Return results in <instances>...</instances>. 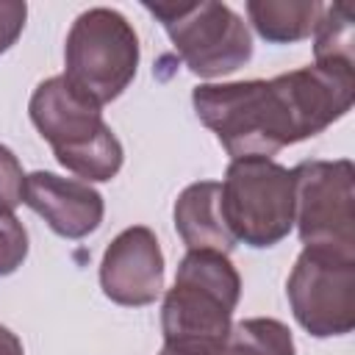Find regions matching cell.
Returning <instances> with one entry per match:
<instances>
[{
    "instance_id": "6da1fadb",
    "label": "cell",
    "mask_w": 355,
    "mask_h": 355,
    "mask_svg": "<svg viewBox=\"0 0 355 355\" xmlns=\"http://www.w3.org/2000/svg\"><path fill=\"white\" fill-rule=\"evenodd\" d=\"M352 100L349 64H311L272 80L200 83L191 92L197 119L216 133L230 158H272L319 136L352 108Z\"/></svg>"
},
{
    "instance_id": "7a4b0ae2",
    "label": "cell",
    "mask_w": 355,
    "mask_h": 355,
    "mask_svg": "<svg viewBox=\"0 0 355 355\" xmlns=\"http://www.w3.org/2000/svg\"><path fill=\"white\" fill-rule=\"evenodd\" d=\"M241 277L216 250H189L161 305L166 355H216L233 327Z\"/></svg>"
},
{
    "instance_id": "3957f363",
    "label": "cell",
    "mask_w": 355,
    "mask_h": 355,
    "mask_svg": "<svg viewBox=\"0 0 355 355\" xmlns=\"http://www.w3.org/2000/svg\"><path fill=\"white\" fill-rule=\"evenodd\" d=\"M28 114L55 161L83 183H105L122 169V144L105 125L103 108L78 92L64 75L42 80L28 103Z\"/></svg>"
},
{
    "instance_id": "277c9868",
    "label": "cell",
    "mask_w": 355,
    "mask_h": 355,
    "mask_svg": "<svg viewBox=\"0 0 355 355\" xmlns=\"http://www.w3.org/2000/svg\"><path fill=\"white\" fill-rule=\"evenodd\" d=\"M139 36L114 8L97 6L72 22L64 44V78L100 108L114 103L136 78Z\"/></svg>"
},
{
    "instance_id": "5b68a950",
    "label": "cell",
    "mask_w": 355,
    "mask_h": 355,
    "mask_svg": "<svg viewBox=\"0 0 355 355\" xmlns=\"http://www.w3.org/2000/svg\"><path fill=\"white\" fill-rule=\"evenodd\" d=\"M166 31L180 61L200 78H222L252 58L247 22L225 3L214 0H164L141 3Z\"/></svg>"
},
{
    "instance_id": "8992f818",
    "label": "cell",
    "mask_w": 355,
    "mask_h": 355,
    "mask_svg": "<svg viewBox=\"0 0 355 355\" xmlns=\"http://www.w3.org/2000/svg\"><path fill=\"white\" fill-rule=\"evenodd\" d=\"M222 216L236 241L266 250L294 227V172L272 158H233L222 180Z\"/></svg>"
},
{
    "instance_id": "52a82bcc",
    "label": "cell",
    "mask_w": 355,
    "mask_h": 355,
    "mask_svg": "<svg viewBox=\"0 0 355 355\" xmlns=\"http://www.w3.org/2000/svg\"><path fill=\"white\" fill-rule=\"evenodd\" d=\"M294 225L305 250L355 258V166L349 158L294 169Z\"/></svg>"
},
{
    "instance_id": "ba28073f",
    "label": "cell",
    "mask_w": 355,
    "mask_h": 355,
    "mask_svg": "<svg viewBox=\"0 0 355 355\" xmlns=\"http://www.w3.org/2000/svg\"><path fill=\"white\" fill-rule=\"evenodd\" d=\"M294 319L313 338L347 336L355 327V258L319 250L297 255L286 280Z\"/></svg>"
},
{
    "instance_id": "9c48e42d",
    "label": "cell",
    "mask_w": 355,
    "mask_h": 355,
    "mask_svg": "<svg viewBox=\"0 0 355 355\" xmlns=\"http://www.w3.org/2000/svg\"><path fill=\"white\" fill-rule=\"evenodd\" d=\"M103 294L128 308L153 305L164 291V252L155 233L144 225L125 227L100 261Z\"/></svg>"
},
{
    "instance_id": "30bf717a",
    "label": "cell",
    "mask_w": 355,
    "mask_h": 355,
    "mask_svg": "<svg viewBox=\"0 0 355 355\" xmlns=\"http://www.w3.org/2000/svg\"><path fill=\"white\" fill-rule=\"evenodd\" d=\"M22 202L36 211L61 239H86L100 227L105 214V202L97 189L44 169H36L25 178Z\"/></svg>"
},
{
    "instance_id": "8fae6325",
    "label": "cell",
    "mask_w": 355,
    "mask_h": 355,
    "mask_svg": "<svg viewBox=\"0 0 355 355\" xmlns=\"http://www.w3.org/2000/svg\"><path fill=\"white\" fill-rule=\"evenodd\" d=\"M175 230L189 250L230 252L239 241L222 216V183L200 180L186 186L175 200Z\"/></svg>"
},
{
    "instance_id": "7c38bea8",
    "label": "cell",
    "mask_w": 355,
    "mask_h": 355,
    "mask_svg": "<svg viewBox=\"0 0 355 355\" xmlns=\"http://www.w3.org/2000/svg\"><path fill=\"white\" fill-rule=\"evenodd\" d=\"M322 8L316 0H250L247 17L263 42L294 44L313 33Z\"/></svg>"
},
{
    "instance_id": "4fadbf2b",
    "label": "cell",
    "mask_w": 355,
    "mask_h": 355,
    "mask_svg": "<svg viewBox=\"0 0 355 355\" xmlns=\"http://www.w3.org/2000/svg\"><path fill=\"white\" fill-rule=\"evenodd\" d=\"M216 355H297V347L283 322L255 316L236 322Z\"/></svg>"
},
{
    "instance_id": "5bb4252c",
    "label": "cell",
    "mask_w": 355,
    "mask_h": 355,
    "mask_svg": "<svg viewBox=\"0 0 355 355\" xmlns=\"http://www.w3.org/2000/svg\"><path fill=\"white\" fill-rule=\"evenodd\" d=\"M355 33L352 14L344 3L324 6L313 28V58L316 64H349L355 67Z\"/></svg>"
},
{
    "instance_id": "9a60e30c",
    "label": "cell",
    "mask_w": 355,
    "mask_h": 355,
    "mask_svg": "<svg viewBox=\"0 0 355 355\" xmlns=\"http://www.w3.org/2000/svg\"><path fill=\"white\" fill-rule=\"evenodd\" d=\"M28 258V230L11 208H0V277L14 275Z\"/></svg>"
},
{
    "instance_id": "2e32d148",
    "label": "cell",
    "mask_w": 355,
    "mask_h": 355,
    "mask_svg": "<svg viewBox=\"0 0 355 355\" xmlns=\"http://www.w3.org/2000/svg\"><path fill=\"white\" fill-rule=\"evenodd\" d=\"M25 172H22V164L19 158L6 147L0 144V208H17L22 200H25Z\"/></svg>"
},
{
    "instance_id": "e0dca14e",
    "label": "cell",
    "mask_w": 355,
    "mask_h": 355,
    "mask_svg": "<svg viewBox=\"0 0 355 355\" xmlns=\"http://www.w3.org/2000/svg\"><path fill=\"white\" fill-rule=\"evenodd\" d=\"M28 19V6L22 0H0V55L17 44Z\"/></svg>"
},
{
    "instance_id": "ac0fdd59",
    "label": "cell",
    "mask_w": 355,
    "mask_h": 355,
    "mask_svg": "<svg viewBox=\"0 0 355 355\" xmlns=\"http://www.w3.org/2000/svg\"><path fill=\"white\" fill-rule=\"evenodd\" d=\"M0 355H25L22 341H19L17 333H11L6 324H0Z\"/></svg>"
},
{
    "instance_id": "d6986e66",
    "label": "cell",
    "mask_w": 355,
    "mask_h": 355,
    "mask_svg": "<svg viewBox=\"0 0 355 355\" xmlns=\"http://www.w3.org/2000/svg\"><path fill=\"white\" fill-rule=\"evenodd\" d=\"M161 355H166V352H161Z\"/></svg>"
}]
</instances>
